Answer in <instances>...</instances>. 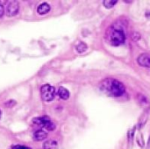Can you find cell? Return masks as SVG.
<instances>
[{"mask_svg":"<svg viewBox=\"0 0 150 149\" xmlns=\"http://www.w3.org/2000/svg\"><path fill=\"white\" fill-rule=\"evenodd\" d=\"M49 11H50V5L47 3H43V4H40L37 8V11L40 15H44V14L47 13Z\"/></svg>","mask_w":150,"mask_h":149,"instance_id":"obj_8","label":"cell"},{"mask_svg":"<svg viewBox=\"0 0 150 149\" xmlns=\"http://www.w3.org/2000/svg\"><path fill=\"white\" fill-rule=\"evenodd\" d=\"M33 124L46 128L48 131H54L55 129V125L52 122V120L48 117H39L35 118L32 120Z\"/></svg>","mask_w":150,"mask_h":149,"instance_id":"obj_4","label":"cell"},{"mask_svg":"<svg viewBox=\"0 0 150 149\" xmlns=\"http://www.w3.org/2000/svg\"><path fill=\"white\" fill-rule=\"evenodd\" d=\"M137 61H138L139 65H141L142 67H145V68H150V56L149 54H141L138 57Z\"/></svg>","mask_w":150,"mask_h":149,"instance_id":"obj_6","label":"cell"},{"mask_svg":"<svg viewBox=\"0 0 150 149\" xmlns=\"http://www.w3.org/2000/svg\"><path fill=\"white\" fill-rule=\"evenodd\" d=\"M126 40V35L125 32L121 29H113L109 36V42L112 46H120L122 45Z\"/></svg>","mask_w":150,"mask_h":149,"instance_id":"obj_2","label":"cell"},{"mask_svg":"<svg viewBox=\"0 0 150 149\" xmlns=\"http://www.w3.org/2000/svg\"><path fill=\"white\" fill-rule=\"evenodd\" d=\"M40 96L44 102H51L55 97V89L49 84H45L40 89Z\"/></svg>","mask_w":150,"mask_h":149,"instance_id":"obj_3","label":"cell"},{"mask_svg":"<svg viewBox=\"0 0 150 149\" xmlns=\"http://www.w3.org/2000/svg\"><path fill=\"white\" fill-rule=\"evenodd\" d=\"M19 9V4L18 1H11L8 4L6 7V14L9 17L15 16Z\"/></svg>","mask_w":150,"mask_h":149,"instance_id":"obj_5","label":"cell"},{"mask_svg":"<svg viewBox=\"0 0 150 149\" xmlns=\"http://www.w3.org/2000/svg\"><path fill=\"white\" fill-rule=\"evenodd\" d=\"M4 13V6H3L2 4H0V18L3 17Z\"/></svg>","mask_w":150,"mask_h":149,"instance_id":"obj_14","label":"cell"},{"mask_svg":"<svg viewBox=\"0 0 150 149\" xmlns=\"http://www.w3.org/2000/svg\"><path fill=\"white\" fill-rule=\"evenodd\" d=\"M1 116H2V112L0 111V119H1Z\"/></svg>","mask_w":150,"mask_h":149,"instance_id":"obj_16","label":"cell"},{"mask_svg":"<svg viewBox=\"0 0 150 149\" xmlns=\"http://www.w3.org/2000/svg\"><path fill=\"white\" fill-rule=\"evenodd\" d=\"M148 147H149V148L150 149V137L149 139V145H148Z\"/></svg>","mask_w":150,"mask_h":149,"instance_id":"obj_15","label":"cell"},{"mask_svg":"<svg viewBox=\"0 0 150 149\" xmlns=\"http://www.w3.org/2000/svg\"><path fill=\"white\" fill-rule=\"evenodd\" d=\"M12 149H32L30 148L29 147H25V146H20V145H17V146H14Z\"/></svg>","mask_w":150,"mask_h":149,"instance_id":"obj_13","label":"cell"},{"mask_svg":"<svg viewBox=\"0 0 150 149\" xmlns=\"http://www.w3.org/2000/svg\"><path fill=\"white\" fill-rule=\"evenodd\" d=\"M101 90L109 97H119L125 93L124 84L116 79H105L100 84Z\"/></svg>","mask_w":150,"mask_h":149,"instance_id":"obj_1","label":"cell"},{"mask_svg":"<svg viewBox=\"0 0 150 149\" xmlns=\"http://www.w3.org/2000/svg\"><path fill=\"white\" fill-rule=\"evenodd\" d=\"M57 94L60 97V98H62L63 100H67L69 97V91L64 87H60L58 89Z\"/></svg>","mask_w":150,"mask_h":149,"instance_id":"obj_9","label":"cell"},{"mask_svg":"<svg viewBox=\"0 0 150 149\" xmlns=\"http://www.w3.org/2000/svg\"><path fill=\"white\" fill-rule=\"evenodd\" d=\"M117 4L116 0H105L103 1V4L105 8H112Z\"/></svg>","mask_w":150,"mask_h":149,"instance_id":"obj_12","label":"cell"},{"mask_svg":"<svg viewBox=\"0 0 150 149\" xmlns=\"http://www.w3.org/2000/svg\"><path fill=\"white\" fill-rule=\"evenodd\" d=\"M87 48H88L87 45L85 43H83V42H80L76 46V50H77L78 53H83V52H85L87 50Z\"/></svg>","mask_w":150,"mask_h":149,"instance_id":"obj_11","label":"cell"},{"mask_svg":"<svg viewBox=\"0 0 150 149\" xmlns=\"http://www.w3.org/2000/svg\"><path fill=\"white\" fill-rule=\"evenodd\" d=\"M47 137V133L43 130H38L33 133V140L36 141H41Z\"/></svg>","mask_w":150,"mask_h":149,"instance_id":"obj_7","label":"cell"},{"mask_svg":"<svg viewBox=\"0 0 150 149\" xmlns=\"http://www.w3.org/2000/svg\"><path fill=\"white\" fill-rule=\"evenodd\" d=\"M43 149H58V143L53 140L47 141L43 144Z\"/></svg>","mask_w":150,"mask_h":149,"instance_id":"obj_10","label":"cell"}]
</instances>
